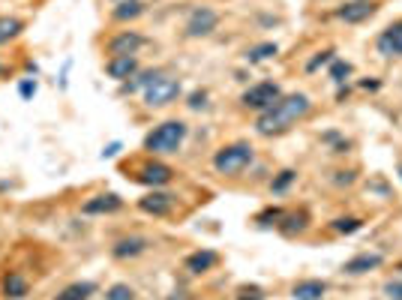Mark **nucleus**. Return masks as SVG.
I'll return each mask as SVG.
<instances>
[{
  "mask_svg": "<svg viewBox=\"0 0 402 300\" xmlns=\"http://www.w3.org/2000/svg\"><path fill=\"white\" fill-rule=\"evenodd\" d=\"M312 111V99L306 93H289L279 96L267 111L255 118V133L258 135H282L289 133L294 123H300Z\"/></svg>",
  "mask_w": 402,
  "mask_h": 300,
  "instance_id": "nucleus-1",
  "label": "nucleus"
},
{
  "mask_svg": "<svg viewBox=\"0 0 402 300\" xmlns=\"http://www.w3.org/2000/svg\"><path fill=\"white\" fill-rule=\"evenodd\" d=\"M186 133H190V126H186L183 120H165L160 126H153V130L145 135V150L150 156L177 153L186 141Z\"/></svg>",
  "mask_w": 402,
  "mask_h": 300,
  "instance_id": "nucleus-2",
  "label": "nucleus"
},
{
  "mask_svg": "<svg viewBox=\"0 0 402 300\" xmlns=\"http://www.w3.org/2000/svg\"><path fill=\"white\" fill-rule=\"evenodd\" d=\"M255 162V148L249 141H234V145H225L213 153V171L225 177H237L243 175L249 165Z\"/></svg>",
  "mask_w": 402,
  "mask_h": 300,
  "instance_id": "nucleus-3",
  "label": "nucleus"
},
{
  "mask_svg": "<svg viewBox=\"0 0 402 300\" xmlns=\"http://www.w3.org/2000/svg\"><path fill=\"white\" fill-rule=\"evenodd\" d=\"M183 93L180 88V78L175 76H168V73H160L153 78V84H148V90H145V105L148 108H165L171 103H177Z\"/></svg>",
  "mask_w": 402,
  "mask_h": 300,
  "instance_id": "nucleus-4",
  "label": "nucleus"
},
{
  "mask_svg": "<svg viewBox=\"0 0 402 300\" xmlns=\"http://www.w3.org/2000/svg\"><path fill=\"white\" fill-rule=\"evenodd\" d=\"M279 96H282V88L277 81H258V84H252V88L240 96V105L262 114V111H267L270 105H274Z\"/></svg>",
  "mask_w": 402,
  "mask_h": 300,
  "instance_id": "nucleus-5",
  "label": "nucleus"
},
{
  "mask_svg": "<svg viewBox=\"0 0 402 300\" xmlns=\"http://www.w3.org/2000/svg\"><path fill=\"white\" fill-rule=\"evenodd\" d=\"M220 27V12L210 9V6H195L190 12V19H186V36L190 39H201V36H210L213 31Z\"/></svg>",
  "mask_w": 402,
  "mask_h": 300,
  "instance_id": "nucleus-6",
  "label": "nucleus"
},
{
  "mask_svg": "<svg viewBox=\"0 0 402 300\" xmlns=\"http://www.w3.org/2000/svg\"><path fill=\"white\" fill-rule=\"evenodd\" d=\"M171 177H175V168L160 162V160H145L135 168V180L145 183V187H153V190H160V187H165V183H171Z\"/></svg>",
  "mask_w": 402,
  "mask_h": 300,
  "instance_id": "nucleus-7",
  "label": "nucleus"
},
{
  "mask_svg": "<svg viewBox=\"0 0 402 300\" xmlns=\"http://www.w3.org/2000/svg\"><path fill=\"white\" fill-rule=\"evenodd\" d=\"M376 12H378L376 0H349V4H342L336 9V19L346 21V24H364L376 16Z\"/></svg>",
  "mask_w": 402,
  "mask_h": 300,
  "instance_id": "nucleus-8",
  "label": "nucleus"
},
{
  "mask_svg": "<svg viewBox=\"0 0 402 300\" xmlns=\"http://www.w3.org/2000/svg\"><path fill=\"white\" fill-rule=\"evenodd\" d=\"M145 46H148V39L141 36L138 31H120L118 36L108 39L105 51H108V57H129V54H135L138 48H145Z\"/></svg>",
  "mask_w": 402,
  "mask_h": 300,
  "instance_id": "nucleus-9",
  "label": "nucleus"
},
{
  "mask_svg": "<svg viewBox=\"0 0 402 300\" xmlns=\"http://www.w3.org/2000/svg\"><path fill=\"white\" fill-rule=\"evenodd\" d=\"M175 205H177V198L163 190H150L145 198H138V210L148 213V217H168L175 210Z\"/></svg>",
  "mask_w": 402,
  "mask_h": 300,
  "instance_id": "nucleus-10",
  "label": "nucleus"
},
{
  "mask_svg": "<svg viewBox=\"0 0 402 300\" xmlns=\"http://www.w3.org/2000/svg\"><path fill=\"white\" fill-rule=\"evenodd\" d=\"M120 207H123V198L118 192H99L81 205V213L84 217H108V213H118Z\"/></svg>",
  "mask_w": 402,
  "mask_h": 300,
  "instance_id": "nucleus-11",
  "label": "nucleus"
},
{
  "mask_svg": "<svg viewBox=\"0 0 402 300\" xmlns=\"http://www.w3.org/2000/svg\"><path fill=\"white\" fill-rule=\"evenodd\" d=\"M376 51L381 57H402V19L387 24L376 39Z\"/></svg>",
  "mask_w": 402,
  "mask_h": 300,
  "instance_id": "nucleus-12",
  "label": "nucleus"
},
{
  "mask_svg": "<svg viewBox=\"0 0 402 300\" xmlns=\"http://www.w3.org/2000/svg\"><path fill=\"white\" fill-rule=\"evenodd\" d=\"M150 249V240L148 237H141V234H129V237H120L118 244L111 247V255L118 262H133L138 259V255H145Z\"/></svg>",
  "mask_w": 402,
  "mask_h": 300,
  "instance_id": "nucleus-13",
  "label": "nucleus"
},
{
  "mask_svg": "<svg viewBox=\"0 0 402 300\" xmlns=\"http://www.w3.org/2000/svg\"><path fill=\"white\" fill-rule=\"evenodd\" d=\"M384 264V255L381 252H357L354 259H349L342 264V274L346 276H364V274H372Z\"/></svg>",
  "mask_w": 402,
  "mask_h": 300,
  "instance_id": "nucleus-14",
  "label": "nucleus"
},
{
  "mask_svg": "<svg viewBox=\"0 0 402 300\" xmlns=\"http://www.w3.org/2000/svg\"><path fill=\"white\" fill-rule=\"evenodd\" d=\"M105 73H108V78L123 84V81H129V78L138 73V57L135 54H129V57H108Z\"/></svg>",
  "mask_w": 402,
  "mask_h": 300,
  "instance_id": "nucleus-15",
  "label": "nucleus"
},
{
  "mask_svg": "<svg viewBox=\"0 0 402 300\" xmlns=\"http://www.w3.org/2000/svg\"><path fill=\"white\" fill-rule=\"evenodd\" d=\"M330 285L324 279H300L292 285V300H324Z\"/></svg>",
  "mask_w": 402,
  "mask_h": 300,
  "instance_id": "nucleus-16",
  "label": "nucleus"
},
{
  "mask_svg": "<svg viewBox=\"0 0 402 300\" xmlns=\"http://www.w3.org/2000/svg\"><path fill=\"white\" fill-rule=\"evenodd\" d=\"M217 264H220V255L213 252V249H198V252H190L183 259V267L190 270V274H195V276L207 274V270H213Z\"/></svg>",
  "mask_w": 402,
  "mask_h": 300,
  "instance_id": "nucleus-17",
  "label": "nucleus"
},
{
  "mask_svg": "<svg viewBox=\"0 0 402 300\" xmlns=\"http://www.w3.org/2000/svg\"><path fill=\"white\" fill-rule=\"evenodd\" d=\"M277 228H279V234H285V237L304 234L309 228V213L306 210H285V217H282V222Z\"/></svg>",
  "mask_w": 402,
  "mask_h": 300,
  "instance_id": "nucleus-18",
  "label": "nucleus"
},
{
  "mask_svg": "<svg viewBox=\"0 0 402 300\" xmlns=\"http://www.w3.org/2000/svg\"><path fill=\"white\" fill-rule=\"evenodd\" d=\"M138 16H145V4L141 0H123V4H114L111 9L114 21H135Z\"/></svg>",
  "mask_w": 402,
  "mask_h": 300,
  "instance_id": "nucleus-19",
  "label": "nucleus"
},
{
  "mask_svg": "<svg viewBox=\"0 0 402 300\" xmlns=\"http://www.w3.org/2000/svg\"><path fill=\"white\" fill-rule=\"evenodd\" d=\"M163 73V69H145V73H141V69H138V73L133 76V78H129V81H123V88H120V93H145L148 90V84H153V78L156 76H160Z\"/></svg>",
  "mask_w": 402,
  "mask_h": 300,
  "instance_id": "nucleus-20",
  "label": "nucleus"
},
{
  "mask_svg": "<svg viewBox=\"0 0 402 300\" xmlns=\"http://www.w3.org/2000/svg\"><path fill=\"white\" fill-rule=\"evenodd\" d=\"M277 54H279L277 42H258V46H252L247 54H243V61L247 63H264V61H274Z\"/></svg>",
  "mask_w": 402,
  "mask_h": 300,
  "instance_id": "nucleus-21",
  "label": "nucleus"
},
{
  "mask_svg": "<svg viewBox=\"0 0 402 300\" xmlns=\"http://www.w3.org/2000/svg\"><path fill=\"white\" fill-rule=\"evenodd\" d=\"M91 294H96V282H73V285H66V289L57 294L54 300H88Z\"/></svg>",
  "mask_w": 402,
  "mask_h": 300,
  "instance_id": "nucleus-22",
  "label": "nucleus"
},
{
  "mask_svg": "<svg viewBox=\"0 0 402 300\" xmlns=\"http://www.w3.org/2000/svg\"><path fill=\"white\" fill-rule=\"evenodd\" d=\"M27 291H31V285H27V279L21 274H6V279H4V294L6 297L21 300V297H27Z\"/></svg>",
  "mask_w": 402,
  "mask_h": 300,
  "instance_id": "nucleus-23",
  "label": "nucleus"
},
{
  "mask_svg": "<svg viewBox=\"0 0 402 300\" xmlns=\"http://www.w3.org/2000/svg\"><path fill=\"white\" fill-rule=\"evenodd\" d=\"M21 31H24V21H21V19L0 16V46H6L9 39H16Z\"/></svg>",
  "mask_w": 402,
  "mask_h": 300,
  "instance_id": "nucleus-24",
  "label": "nucleus"
},
{
  "mask_svg": "<svg viewBox=\"0 0 402 300\" xmlns=\"http://www.w3.org/2000/svg\"><path fill=\"white\" fill-rule=\"evenodd\" d=\"M294 180H297V171H294V168H282L279 175H277L274 180H270V192H274V195H282V192H289Z\"/></svg>",
  "mask_w": 402,
  "mask_h": 300,
  "instance_id": "nucleus-25",
  "label": "nucleus"
},
{
  "mask_svg": "<svg viewBox=\"0 0 402 300\" xmlns=\"http://www.w3.org/2000/svg\"><path fill=\"white\" fill-rule=\"evenodd\" d=\"M330 228H334L336 234H354L364 228V219L361 217H336L334 222H330Z\"/></svg>",
  "mask_w": 402,
  "mask_h": 300,
  "instance_id": "nucleus-26",
  "label": "nucleus"
},
{
  "mask_svg": "<svg viewBox=\"0 0 402 300\" xmlns=\"http://www.w3.org/2000/svg\"><path fill=\"white\" fill-rule=\"evenodd\" d=\"M282 217H285L282 207H264V210L255 217V222L262 225V228H277V225L282 222Z\"/></svg>",
  "mask_w": 402,
  "mask_h": 300,
  "instance_id": "nucleus-27",
  "label": "nucleus"
},
{
  "mask_svg": "<svg viewBox=\"0 0 402 300\" xmlns=\"http://www.w3.org/2000/svg\"><path fill=\"white\" fill-rule=\"evenodd\" d=\"M351 73H354V66H351L349 61H339V57H336V61H334V63L327 66V76L334 78L336 84H346V78H349Z\"/></svg>",
  "mask_w": 402,
  "mask_h": 300,
  "instance_id": "nucleus-28",
  "label": "nucleus"
},
{
  "mask_svg": "<svg viewBox=\"0 0 402 300\" xmlns=\"http://www.w3.org/2000/svg\"><path fill=\"white\" fill-rule=\"evenodd\" d=\"M321 141H324V145H330V153H349V150H351V141H349L346 135L334 133V130L324 133V135H321Z\"/></svg>",
  "mask_w": 402,
  "mask_h": 300,
  "instance_id": "nucleus-29",
  "label": "nucleus"
},
{
  "mask_svg": "<svg viewBox=\"0 0 402 300\" xmlns=\"http://www.w3.org/2000/svg\"><path fill=\"white\" fill-rule=\"evenodd\" d=\"M334 61H336V51H334V48H324V51H319V54H315L312 61L306 63V73H315V69H321V66H330Z\"/></svg>",
  "mask_w": 402,
  "mask_h": 300,
  "instance_id": "nucleus-30",
  "label": "nucleus"
},
{
  "mask_svg": "<svg viewBox=\"0 0 402 300\" xmlns=\"http://www.w3.org/2000/svg\"><path fill=\"white\" fill-rule=\"evenodd\" d=\"M105 300H135V291H133V285L118 282V285H111V289L105 291Z\"/></svg>",
  "mask_w": 402,
  "mask_h": 300,
  "instance_id": "nucleus-31",
  "label": "nucleus"
},
{
  "mask_svg": "<svg viewBox=\"0 0 402 300\" xmlns=\"http://www.w3.org/2000/svg\"><path fill=\"white\" fill-rule=\"evenodd\" d=\"M237 300H267V294H264L262 285H240Z\"/></svg>",
  "mask_w": 402,
  "mask_h": 300,
  "instance_id": "nucleus-32",
  "label": "nucleus"
},
{
  "mask_svg": "<svg viewBox=\"0 0 402 300\" xmlns=\"http://www.w3.org/2000/svg\"><path fill=\"white\" fill-rule=\"evenodd\" d=\"M381 291H384L387 300H402V276L399 279H387Z\"/></svg>",
  "mask_w": 402,
  "mask_h": 300,
  "instance_id": "nucleus-33",
  "label": "nucleus"
},
{
  "mask_svg": "<svg viewBox=\"0 0 402 300\" xmlns=\"http://www.w3.org/2000/svg\"><path fill=\"white\" fill-rule=\"evenodd\" d=\"M186 105H190L192 111L205 108V105H207V90H192V93H190V103H186Z\"/></svg>",
  "mask_w": 402,
  "mask_h": 300,
  "instance_id": "nucleus-34",
  "label": "nucleus"
},
{
  "mask_svg": "<svg viewBox=\"0 0 402 300\" xmlns=\"http://www.w3.org/2000/svg\"><path fill=\"white\" fill-rule=\"evenodd\" d=\"M19 93H21V99H34L36 96V81L34 78H24L19 84Z\"/></svg>",
  "mask_w": 402,
  "mask_h": 300,
  "instance_id": "nucleus-35",
  "label": "nucleus"
},
{
  "mask_svg": "<svg viewBox=\"0 0 402 300\" xmlns=\"http://www.w3.org/2000/svg\"><path fill=\"white\" fill-rule=\"evenodd\" d=\"M334 183H336V187H351V183H354V171H334Z\"/></svg>",
  "mask_w": 402,
  "mask_h": 300,
  "instance_id": "nucleus-36",
  "label": "nucleus"
},
{
  "mask_svg": "<svg viewBox=\"0 0 402 300\" xmlns=\"http://www.w3.org/2000/svg\"><path fill=\"white\" fill-rule=\"evenodd\" d=\"M118 150H120V141H111V145L103 150V156H105V160H111V156H118Z\"/></svg>",
  "mask_w": 402,
  "mask_h": 300,
  "instance_id": "nucleus-37",
  "label": "nucleus"
},
{
  "mask_svg": "<svg viewBox=\"0 0 402 300\" xmlns=\"http://www.w3.org/2000/svg\"><path fill=\"white\" fill-rule=\"evenodd\" d=\"M361 88H364V90H372V93H376V90H381V81L369 78V81H361Z\"/></svg>",
  "mask_w": 402,
  "mask_h": 300,
  "instance_id": "nucleus-38",
  "label": "nucleus"
},
{
  "mask_svg": "<svg viewBox=\"0 0 402 300\" xmlns=\"http://www.w3.org/2000/svg\"><path fill=\"white\" fill-rule=\"evenodd\" d=\"M165 300H195V297H190L186 291H175V294H168Z\"/></svg>",
  "mask_w": 402,
  "mask_h": 300,
  "instance_id": "nucleus-39",
  "label": "nucleus"
},
{
  "mask_svg": "<svg viewBox=\"0 0 402 300\" xmlns=\"http://www.w3.org/2000/svg\"><path fill=\"white\" fill-rule=\"evenodd\" d=\"M346 96H349V84H339V90H336V99L342 103V99H346Z\"/></svg>",
  "mask_w": 402,
  "mask_h": 300,
  "instance_id": "nucleus-40",
  "label": "nucleus"
},
{
  "mask_svg": "<svg viewBox=\"0 0 402 300\" xmlns=\"http://www.w3.org/2000/svg\"><path fill=\"white\" fill-rule=\"evenodd\" d=\"M399 180H402V162H399Z\"/></svg>",
  "mask_w": 402,
  "mask_h": 300,
  "instance_id": "nucleus-41",
  "label": "nucleus"
},
{
  "mask_svg": "<svg viewBox=\"0 0 402 300\" xmlns=\"http://www.w3.org/2000/svg\"><path fill=\"white\" fill-rule=\"evenodd\" d=\"M114 4H123V0H114Z\"/></svg>",
  "mask_w": 402,
  "mask_h": 300,
  "instance_id": "nucleus-42",
  "label": "nucleus"
}]
</instances>
